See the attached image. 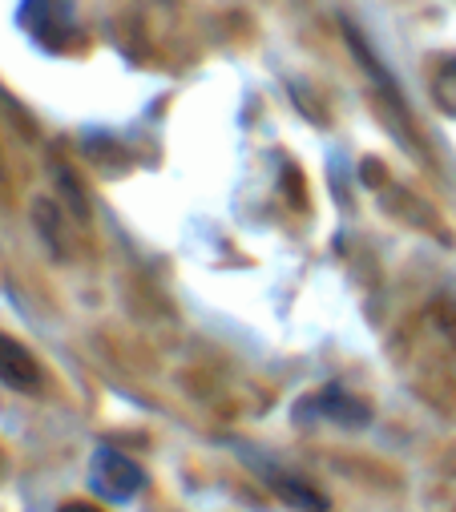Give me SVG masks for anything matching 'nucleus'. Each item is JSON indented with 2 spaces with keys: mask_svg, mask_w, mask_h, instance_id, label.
Listing matches in <instances>:
<instances>
[{
  "mask_svg": "<svg viewBox=\"0 0 456 512\" xmlns=\"http://www.w3.org/2000/svg\"><path fill=\"white\" fill-rule=\"evenodd\" d=\"M0 383L13 392H41V383H45L41 363L13 335H0Z\"/></svg>",
  "mask_w": 456,
  "mask_h": 512,
  "instance_id": "7ed1b4c3",
  "label": "nucleus"
},
{
  "mask_svg": "<svg viewBox=\"0 0 456 512\" xmlns=\"http://www.w3.org/2000/svg\"><path fill=\"white\" fill-rule=\"evenodd\" d=\"M303 408H315L323 420H335V424H344V428H360L368 424V408L344 392H323V396H311Z\"/></svg>",
  "mask_w": 456,
  "mask_h": 512,
  "instance_id": "20e7f679",
  "label": "nucleus"
},
{
  "mask_svg": "<svg viewBox=\"0 0 456 512\" xmlns=\"http://www.w3.org/2000/svg\"><path fill=\"white\" fill-rule=\"evenodd\" d=\"M61 512H101V508L97 504H65Z\"/></svg>",
  "mask_w": 456,
  "mask_h": 512,
  "instance_id": "423d86ee",
  "label": "nucleus"
},
{
  "mask_svg": "<svg viewBox=\"0 0 456 512\" xmlns=\"http://www.w3.org/2000/svg\"><path fill=\"white\" fill-rule=\"evenodd\" d=\"M21 25L49 53H65V49H73V41H81L77 0H25Z\"/></svg>",
  "mask_w": 456,
  "mask_h": 512,
  "instance_id": "f257e3e1",
  "label": "nucleus"
},
{
  "mask_svg": "<svg viewBox=\"0 0 456 512\" xmlns=\"http://www.w3.org/2000/svg\"><path fill=\"white\" fill-rule=\"evenodd\" d=\"M432 97H436V105H440L444 113L456 117V57L436 69V77H432Z\"/></svg>",
  "mask_w": 456,
  "mask_h": 512,
  "instance_id": "39448f33",
  "label": "nucleus"
},
{
  "mask_svg": "<svg viewBox=\"0 0 456 512\" xmlns=\"http://www.w3.org/2000/svg\"><path fill=\"white\" fill-rule=\"evenodd\" d=\"M89 488L101 500H134L146 488V468L118 448H97L89 460Z\"/></svg>",
  "mask_w": 456,
  "mask_h": 512,
  "instance_id": "f03ea898",
  "label": "nucleus"
}]
</instances>
